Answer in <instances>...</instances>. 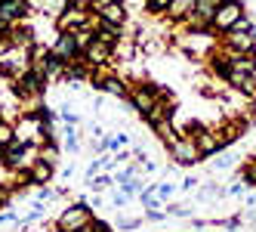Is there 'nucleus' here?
<instances>
[{"mask_svg": "<svg viewBox=\"0 0 256 232\" xmlns=\"http://www.w3.org/2000/svg\"><path fill=\"white\" fill-rule=\"evenodd\" d=\"M222 47H228L232 53H244V56H256V34L250 22H238L234 28L222 31Z\"/></svg>", "mask_w": 256, "mask_h": 232, "instance_id": "f257e3e1", "label": "nucleus"}, {"mask_svg": "<svg viewBox=\"0 0 256 232\" xmlns=\"http://www.w3.org/2000/svg\"><path fill=\"white\" fill-rule=\"evenodd\" d=\"M167 155H170V161L173 164H182V167H192L198 161H204V155L198 152L194 146V136H186V133H179L170 146H167Z\"/></svg>", "mask_w": 256, "mask_h": 232, "instance_id": "f03ea898", "label": "nucleus"}, {"mask_svg": "<svg viewBox=\"0 0 256 232\" xmlns=\"http://www.w3.org/2000/svg\"><path fill=\"white\" fill-rule=\"evenodd\" d=\"M219 4H222V0H194V10L182 19V25H186L188 31H207L210 28V19H213L216 10H219Z\"/></svg>", "mask_w": 256, "mask_h": 232, "instance_id": "7ed1b4c3", "label": "nucleus"}, {"mask_svg": "<svg viewBox=\"0 0 256 232\" xmlns=\"http://www.w3.org/2000/svg\"><path fill=\"white\" fill-rule=\"evenodd\" d=\"M86 223H93V210H90V204H71V207H65L62 213H59V220H56V229L59 232H78L80 226H86Z\"/></svg>", "mask_w": 256, "mask_h": 232, "instance_id": "20e7f679", "label": "nucleus"}, {"mask_svg": "<svg viewBox=\"0 0 256 232\" xmlns=\"http://www.w3.org/2000/svg\"><path fill=\"white\" fill-rule=\"evenodd\" d=\"M241 19H244V7L238 4V0H222V4H219V10H216V16L210 19V28L222 34V31L234 28Z\"/></svg>", "mask_w": 256, "mask_h": 232, "instance_id": "39448f33", "label": "nucleus"}, {"mask_svg": "<svg viewBox=\"0 0 256 232\" xmlns=\"http://www.w3.org/2000/svg\"><path fill=\"white\" fill-rule=\"evenodd\" d=\"M160 96H164L160 87H154V84H139V87H130V96H126V99H130V105H133L139 115H145Z\"/></svg>", "mask_w": 256, "mask_h": 232, "instance_id": "423d86ee", "label": "nucleus"}, {"mask_svg": "<svg viewBox=\"0 0 256 232\" xmlns=\"http://www.w3.org/2000/svg\"><path fill=\"white\" fill-rule=\"evenodd\" d=\"M93 22V13H90L84 4H74V7H68L59 19H56V25H59V31H74V28H84V25H90Z\"/></svg>", "mask_w": 256, "mask_h": 232, "instance_id": "0eeeda50", "label": "nucleus"}, {"mask_svg": "<svg viewBox=\"0 0 256 232\" xmlns=\"http://www.w3.org/2000/svg\"><path fill=\"white\" fill-rule=\"evenodd\" d=\"M50 56H56L62 62H74L80 53H78V44L71 38V31H59V38L50 44Z\"/></svg>", "mask_w": 256, "mask_h": 232, "instance_id": "6e6552de", "label": "nucleus"}, {"mask_svg": "<svg viewBox=\"0 0 256 232\" xmlns=\"http://www.w3.org/2000/svg\"><path fill=\"white\" fill-rule=\"evenodd\" d=\"M28 10V0H0V28H10L12 22L25 19Z\"/></svg>", "mask_w": 256, "mask_h": 232, "instance_id": "1a4fd4ad", "label": "nucleus"}, {"mask_svg": "<svg viewBox=\"0 0 256 232\" xmlns=\"http://www.w3.org/2000/svg\"><path fill=\"white\" fill-rule=\"evenodd\" d=\"M244 127H247V118H232V121H226V124H219L213 133H216V139H219V146L226 149V146H232L234 139H241Z\"/></svg>", "mask_w": 256, "mask_h": 232, "instance_id": "9d476101", "label": "nucleus"}, {"mask_svg": "<svg viewBox=\"0 0 256 232\" xmlns=\"http://www.w3.org/2000/svg\"><path fill=\"white\" fill-rule=\"evenodd\" d=\"M80 56L93 65V68H96V65H108V62L114 59V47H108V44H102V41H93V44L80 53Z\"/></svg>", "mask_w": 256, "mask_h": 232, "instance_id": "9b49d317", "label": "nucleus"}, {"mask_svg": "<svg viewBox=\"0 0 256 232\" xmlns=\"http://www.w3.org/2000/svg\"><path fill=\"white\" fill-rule=\"evenodd\" d=\"M96 16H99L102 22H108V25L124 28L126 25V4H124V0H112V4H105Z\"/></svg>", "mask_w": 256, "mask_h": 232, "instance_id": "f8f14e48", "label": "nucleus"}, {"mask_svg": "<svg viewBox=\"0 0 256 232\" xmlns=\"http://www.w3.org/2000/svg\"><path fill=\"white\" fill-rule=\"evenodd\" d=\"M99 93H108V96H114V99H126L130 96V84L126 81H120L118 75H108L105 81H99V84H93Z\"/></svg>", "mask_w": 256, "mask_h": 232, "instance_id": "ddd939ff", "label": "nucleus"}, {"mask_svg": "<svg viewBox=\"0 0 256 232\" xmlns=\"http://www.w3.org/2000/svg\"><path fill=\"white\" fill-rule=\"evenodd\" d=\"M71 38H74V44H78V53H84L90 44L96 41V19L90 22V25H84V28H74V31H71Z\"/></svg>", "mask_w": 256, "mask_h": 232, "instance_id": "4468645a", "label": "nucleus"}, {"mask_svg": "<svg viewBox=\"0 0 256 232\" xmlns=\"http://www.w3.org/2000/svg\"><path fill=\"white\" fill-rule=\"evenodd\" d=\"M52 164H46V161H34V167L28 170V183H34V186H40V183H50L52 180Z\"/></svg>", "mask_w": 256, "mask_h": 232, "instance_id": "2eb2a0df", "label": "nucleus"}, {"mask_svg": "<svg viewBox=\"0 0 256 232\" xmlns=\"http://www.w3.org/2000/svg\"><path fill=\"white\" fill-rule=\"evenodd\" d=\"M192 10H194V0H170V7L164 10V13H167L173 22H182Z\"/></svg>", "mask_w": 256, "mask_h": 232, "instance_id": "dca6fc26", "label": "nucleus"}, {"mask_svg": "<svg viewBox=\"0 0 256 232\" xmlns=\"http://www.w3.org/2000/svg\"><path fill=\"white\" fill-rule=\"evenodd\" d=\"M68 7H71L68 0H40V10L50 16V19H59V16H62Z\"/></svg>", "mask_w": 256, "mask_h": 232, "instance_id": "f3484780", "label": "nucleus"}, {"mask_svg": "<svg viewBox=\"0 0 256 232\" xmlns=\"http://www.w3.org/2000/svg\"><path fill=\"white\" fill-rule=\"evenodd\" d=\"M40 161H46V164H52V167L59 164V146H56L52 139H46L44 146H40Z\"/></svg>", "mask_w": 256, "mask_h": 232, "instance_id": "a211bd4d", "label": "nucleus"}, {"mask_svg": "<svg viewBox=\"0 0 256 232\" xmlns=\"http://www.w3.org/2000/svg\"><path fill=\"white\" fill-rule=\"evenodd\" d=\"M62 133H65V149H68V152H78V149H80V136H78V130H74V124H68Z\"/></svg>", "mask_w": 256, "mask_h": 232, "instance_id": "6ab92c4d", "label": "nucleus"}, {"mask_svg": "<svg viewBox=\"0 0 256 232\" xmlns=\"http://www.w3.org/2000/svg\"><path fill=\"white\" fill-rule=\"evenodd\" d=\"M10 142H16V127L12 124H6V121H0V146H10Z\"/></svg>", "mask_w": 256, "mask_h": 232, "instance_id": "aec40b11", "label": "nucleus"}, {"mask_svg": "<svg viewBox=\"0 0 256 232\" xmlns=\"http://www.w3.org/2000/svg\"><path fill=\"white\" fill-rule=\"evenodd\" d=\"M114 180H112V176H108V173H99V176H90V189H93V192H102V189H108V186H112Z\"/></svg>", "mask_w": 256, "mask_h": 232, "instance_id": "412c9836", "label": "nucleus"}, {"mask_svg": "<svg viewBox=\"0 0 256 232\" xmlns=\"http://www.w3.org/2000/svg\"><path fill=\"white\" fill-rule=\"evenodd\" d=\"M167 213H173V217H192V204H167Z\"/></svg>", "mask_w": 256, "mask_h": 232, "instance_id": "4be33fe9", "label": "nucleus"}, {"mask_svg": "<svg viewBox=\"0 0 256 232\" xmlns=\"http://www.w3.org/2000/svg\"><path fill=\"white\" fill-rule=\"evenodd\" d=\"M232 167V158L228 155H222V158H213V164H210V170L216 173V170H228Z\"/></svg>", "mask_w": 256, "mask_h": 232, "instance_id": "5701e85b", "label": "nucleus"}, {"mask_svg": "<svg viewBox=\"0 0 256 232\" xmlns=\"http://www.w3.org/2000/svg\"><path fill=\"white\" fill-rule=\"evenodd\" d=\"M139 223H142L139 217H124V213H120V220H118L120 229H139Z\"/></svg>", "mask_w": 256, "mask_h": 232, "instance_id": "b1692460", "label": "nucleus"}, {"mask_svg": "<svg viewBox=\"0 0 256 232\" xmlns=\"http://www.w3.org/2000/svg\"><path fill=\"white\" fill-rule=\"evenodd\" d=\"M173 192H176V186H170V183H160V186L154 189V195H158V198H160V201H164V198H170V195H173Z\"/></svg>", "mask_w": 256, "mask_h": 232, "instance_id": "393cba45", "label": "nucleus"}, {"mask_svg": "<svg viewBox=\"0 0 256 232\" xmlns=\"http://www.w3.org/2000/svg\"><path fill=\"white\" fill-rule=\"evenodd\" d=\"M124 204H126V195L124 192H114L112 195V207H124Z\"/></svg>", "mask_w": 256, "mask_h": 232, "instance_id": "a878e982", "label": "nucleus"}, {"mask_svg": "<svg viewBox=\"0 0 256 232\" xmlns=\"http://www.w3.org/2000/svg\"><path fill=\"white\" fill-rule=\"evenodd\" d=\"M0 223H16V213H10V210L0 213Z\"/></svg>", "mask_w": 256, "mask_h": 232, "instance_id": "bb28decb", "label": "nucleus"}, {"mask_svg": "<svg viewBox=\"0 0 256 232\" xmlns=\"http://www.w3.org/2000/svg\"><path fill=\"white\" fill-rule=\"evenodd\" d=\"M194 186H198V180H194V176H188V180L182 183V189H194Z\"/></svg>", "mask_w": 256, "mask_h": 232, "instance_id": "cd10ccee", "label": "nucleus"}, {"mask_svg": "<svg viewBox=\"0 0 256 232\" xmlns=\"http://www.w3.org/2000/svg\"><path fill=\"white\" fill-rule=\"evenodd\" d=\"M0 164H4V146H0Z\"/></svg>", "mask_w": 256, "mask_h": 232, "instance_id": "c85d7f7f", "label": "nucleus"}, {"mask_svg": "<svg viewBox=\"0 0 256 232\" xmlns=\"http://www.w3.org/2000/svg\"><path fill=\"white\" fill-rule=\"evenodd\" d=\"M68 4H71V0H68ZM74 4H80V0H74Z\"/></svg>", "mask_w": 256, "mask_h": 232, "instance_id": "c756f323", "label": "nucleus"}]
</instances>
